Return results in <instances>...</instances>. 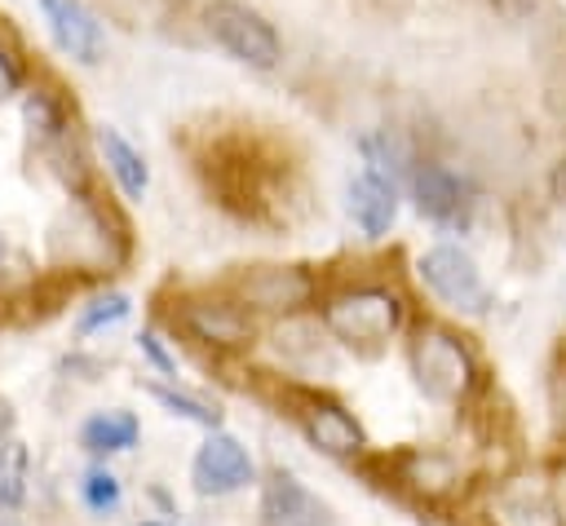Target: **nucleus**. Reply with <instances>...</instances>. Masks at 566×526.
<instances>
[{
	"label": "nucleus",
	"instance_id": "6",
	"mask_svg": "<svg viewBox=\"0 0 566 526\" xmlns=\"http://www.w3.org/2000/svg\"><path fill=\"white\" fill-rule=\"evenodd\" d=\"M177 323L190 340L208 345V349H221V354H234V349H248L256 340V323H252V309L243 301H221V296H186L177 305Z\"/></svg>",
	"mask_w": 566,
	"mask_h": 526
},
{
	"label": "nucleus",
	"instance_id": "26",
	"mask_svg": "<svg viewBox=\"0 0 566 526\" xmlns=\"http://www.w3.org/2000/svg\"><path fill=\"white\" fill-rule=\"evenodd\" d=\"M548 186H553V199L566 208V155L553 164V177H548Z\"/></svg>",
	"mask_w": 566,
	"mask_h": 526
},
{
	"label": "nucleus",
	"instance_id": "23",
	"mask_svg": "<svg viewBox=\"0 0 566 526\" xmlns=\"http://www.w3.org/2000/svg\"><path fill=\"white\" fill-rule=\"evenodd\" d=\"M80 495L93 513H111V508H119V477L111 469H88L80 482Z\"/></svg>",
	"mask_w": 566,
	"mask_h": 526
},
{
	"label": "nucleus",
	"instance_id": "24",
	"mask_svg": "<svg viewBox=\"0 0 566 526\" xmlns=\"http://www.w3.org/2000/svg\"><path fill=\"white\" fill-rule=\"evenodd\" d=\"M22 80H27L22 53L13 49V40H4V35H0V102H4V97H13V93L22 88Z\"/></svg>",
	"mask_w": 566,
	"mask_h": 526
},
{
	"label": "nucleus",
	"instance_id": "3",
	"mask_svg": "<svg viewBox=\"0 0 566 526\" xmlns=\"http://www.w3.org/2000/svg\"><path fill=\"white\" fill-rule=\"evenodd\" d=\"M402 296L394 287H380V283H354L336 296L323 301V327L349 345V349H367L376 354L389 336H398L402 327Z\"/></svg>",
	"mask_w": 566,
	"mask_h": 526
},
{
	"label": "nucleus",
	"instance_id": "30",
	"mask_svg": "<svg viewBox=\"0 0 566 526\" xmlns=\"http://www.w3.org/2000/svg\"><path fill=\"white\" fill-rule=\"evenodd\" d=\"M142 526H164V522H142Z\"/></svg>",
	"mask_w": 566,
	"mask_h": 526
},
{
	"label": "nucleus",
	"instance_id": "10",
	"mask_svg": "<svg viewBox=\"0 0 566 526\" xmlns=\"http://www.w3.org/2000/svg\"><path fill=\"white\" fill-rule=\"evenodd\" d=\"M407 186H411V199H416V212L442 230H460L469 225V212H473V190L464 177H455L447 164L438 159H416L411 172H407Z\"/></svg>",
	"mask_w": 566,
	"mask_h": 526
},
{
	"label": "nucleus",
	"instance_id": "21",
	"mask_svg": "<svg viewBox=\"0 0 566 526\" xmlns=\"http://www.w3.org/2000/svg\"><path fill=\"white\" fill-rule=\"evenodd\" d=\"M146 389H150V398H155L159 407H168L172 415H181V420H190V424H203V429H217V424H221V411H217L212 402L195 398V393H181V389H168V385H146Z\"/></svg>",
	"mask_w": 566,
	"mask_h": 526
},
{
	"label": "nucleus",
	"instance_id": "11",
	"mask_svg": "<svg viewBox=\"0 0 566 526\" xmlns=\"http://www.w3.org/2000/svg\"><path fill=\"white\" fill-rule=\"evenodd\" d=\"M292 415H296L301 433H305L318 451H327V455H336V460H354V455L367 451V433H363V424H358L336 398H323V393H296Z\"/></svg>",
	"mask_w": 566,
	"mask_h": 526
},
{
	"label": "nucleus",
	"instance_id": "16",
	"mask_svg": "<svg viewBox=\"0 0 566 526\" xmlns=\"http://www.w3.org/2000/svg\"><path fill=\"white\" fill-rule=\"evenodd\" d=\"M394 482L411 495H420L424 504H442L460 491V464L447 455V451H424V446H411L394 460H385Z\"/></svg>",
	"mask_w": 566,
	"mask_h": 526
},
{
	"label": "nucleus",
	"instance_id": "1",
	"mask_svg": "<svg viewBox=\"0 0 566 526\" xmlns=\"http://www.w3.org/2000/svg\"><path fill=\"white\" fill-rule=\"evenodd\" d=\"M208 186L217 190V203L230 208L243 221H283L279 217V186L287 190V164L265 159L261 150H252L248 137H226L217 141V150L203 164Z\"/></svg>",
	"mask_w": 566,
	"mask_h": 526
},
{
	"label": "nucleus",
	"instance_id": "13",
	"mask_svg": "<svg viewBox=\"0 0 566 526\" xmlns=\"http://www.w3.org/2000/svg\"><path fill=\"white\" fill-rule=\"evenodd\" d=\"M256 526H332V508L292 469H270L261 482Z\"/></svg>",
	"mask_w": 566,
	"mask_h": 526
},
{
	"label": "nucleus",
	"instance_id": "8",
	"mask_svg": "<svg viewBox=\"0 0 566 526\" xmlns=\"http://www.w3.org/2000/svg\"><path fill=\"white\" fill-rule=\"evenodd\" d=\"M49 248L57 265L71 270H111L119 261V252H111V221L84 199L62 212V221L49 234Z\"/></svg>",
	"mask_w": 566,
	"mask_h": 526
},
{
	"label": "nucleus",
	"instance_id": "17",
	"mask_svg": "<svg viewBox=\"0 0 566 526\" xmlns=\"http://www.w3.org/2000/svg\"><path fill=\"white\" fill-rule=\"evenodd\" d=\"M93 146H97L102 168H106L111 181L119 186V194L133 199V203H142L146 190H150V164H146V155H142L115 124H97V128H93Z\"/></svg>",
	"mask_w": 566,
	"mask_h": 526
},
{
	"label": "nucleus",
	"instance_id": "9",
	"mask_svg": "<svg viewBox=\"0 0 566 526\" xmlns=\"http://www.w3.org/2000/svg\"><path fill=\"white\" fill-rule=\"evenodd\" d=\"M478 517L482 526H566L557 495L539 477H504L486 491Z\"/></svg>",
	"mask_w": 566,
	"mask_h": 526
},
{
	"label": "nucleus",
	"instance_id": "25",
	"mask_svg": "<svg viewBox=\"0 0 566 526\" xmlns=\"http://www.w3.org/2000/svg\"><path fill=\"white\" fill-rule=\"evenodd\" d=\"M137 345H142V354H146V358H150V362H155V367H159L164 376H172V371H177L172 354H168V349L159 345V336H155V332H142V336H137Z\"/></svg>",
	"mask_w": 566,
	"mask_h": 526
},
{
	"label": "nucleus",
	"instance_id": "15",
	"mask_svg": "<svg viewBox=\"0 0 566 526\" xmlns=\"http://www.w3.org/2000/svg\"><path fill=\"white\" fill-rule=\"evenodd\" d=\"M345 208L354 217V225L367 234V239H385L398 221V181L385 177L380 168H363L349 177L345 186Z\"/></svg>",
	"mask_w": 566,
	"mask_h": 526
},
{
	"label": "nucleus",
	"instance_id": "14",
	"mask_svg": "<svg viewBox=\"0 0 566 526\" xmlns=\"http://www.w3.org/2000/svg\"><path fill=\"white\" fill-rule=\"evenodd\" d=\"M44 13V27L53 35V44L80 62V66H97L106 53V31L97 22V13L84 0H35Z\"/></svg>",
	"mask_w": 566,
	"mask_h": 526
},
{
	"label": "nucleus",
	"instance_id": "7",
	"mask_svg": "<svg viewBox=\"0 0 566 526\" xmlns=\"http://www.w3.org/2000/svg\"><path fill=\"white\" fill-rule=\"evenodd\" d=\"M318 292V278L305 265H248L234 278V301L261 314H301Z\"/></svg>",
	"mask_w": 566,
	"mask_h": 526
},
{
	"label": "nucleus",
	"instance_id": "18",
	"mask_svg": "<svg viewBox=\"0 0 566 526\" xmlns=\"http://www.w3.org/2000/svg\"><path fill=\"white\" fill-rule=\"evenodd\" d=\"M137 433H142L137 415L124 407H111V411H93L80 424V446L88 455H111V451H128L137 442Z\"/></svg>",
	"mask_w": 566,
	"mask_h": 526
},
{
	"label": "nucleus",
	"instance_id": "22",
	"mask_svg": "<svg viewBox=\"0 0 566 526\" xmlns=\"http://www.w3.org/2000/svg\"><path fill=\"white\" fill-rule=\"evenodd\" d=\"M128 314V296L124 292H102V296H93L84 309H80V336H93V332H102V327H111V323H119Z\"/></svg>",
	"mask_w": 566,
	"mask_h": 526
},
{
	"label": "nucleus",
	"instance_id": "28",
	"mask_svg": "<svg viewBox=\"0 0 566 526\" xmlns=\"http://www.w3.org/2000/svg\"><path fill=\"white\" fill-rule=\"evenodd\" d=\"M4 256H9V243H4V234H0V270H4Z\"/></svg>",
	"mask_w": 566,
	"mask_h": 526
},
{
	"label": "nucleus",
	"instance_id": "29",
	"mask_svg": "<svg viewBox=\"0 0 566 526\" xmlns=\"http://www.w3.org/2000/svg\"><path fill=\"white\" fill-rule=\"evenodd\" d=\"M0 526H18V522H13V517H4V513H0Z\"/></svg>",
	"mask_w": 566,
	"mask_h": 526
},
{
	"label": "nucleus",
	"instance_id": "19",
	"mask_svg": "<svg viewBox=\"0 0 566 526\" xmlns=\"http://www.w3.org/2000/svg\"><path fill=\"white\" fill-rule=\"evenodd\" d=\"M22 119H27V128H31L44 146L62 141L66 128H71V111H66V102H62L53 88H31L27 102H22Z\"/></svg>",
	"mask_w": 566,
	"mask_h": 526
},
{
	"label": "nucleus",
	"instance_id": "20",
	"mask_svg": "<svg viewBox=\"0 0 566 526\" xmlns=\"http://www.w3.org/2000/svg\"><path fill=\"white\" fill-rule=\"evenodd\" d=\"M27 473H31V455L18 438L0 442V513H13L27 504Z\"/></svg>",
	"mask_w": 566,
	"mask_h": 526
},
{
	"label": "nucleus",
	"instance_id": "5",
	"mask_svg": "<svg viewBox=\"0 0 566 526\" xmlns=\"http://www.w3.org/2000/svg\"><path fill=\"white\" fill-rule=\"evenodd\" d=\"M416 274L455 314H486L491 309V292L482 283L478 261L464 248H455V243H433L429 252H420Z\"/></svg>",
	"mask_w": 566,
	"mask_h": 526
},
{
	"label": "nucleus",
	"instance_id": "4",
	"mask_svg": "<svg viewBox=\"0 0 566 526\" xmlns=\"http://www.w3.org/2000/svg\"><path fill=\"white\" fill-rule=\"evenodd\" d=\"M203 31L234 62H243L252 71H274L283 57V40H279L274 22L243 0H208L203 4Z\"/></svg>",
	"mask_w": 566,
	"mask_h": 526
},
{
	"label": "nucleus",
	"instance_id": "2",
	"mask_svg": "<svg viewBox=\"0 0 566 526\" xmlns=\"http://www.w3.org/2000/svg\"><path fill=\"white\" fill-rule=\"evenodd\" d=\"M407 362L429 402L460 407L478 389V358L469 340L442 323H420L407 340Z\"/></svg>",
	"mask_w": 566,
	"mask_h": 526
},
{
	"label": "nucleus",
	"instance_id": "27",
	"mask_svg": "<svg viewBox=\"0 0 566 526\" xmlns=\"http://www.w3.org/2000/svg\"><path fill=\"white\" fill-rule=\"evenodd\" d=\"M13 424H18V415H13L9 398H0V442H4V438H13Z\"/></svg>",
	"mask_w": 566,
	"mask_h": 526
},
{
	"label": "nucleus",
	"instance_id": "12",
	"mask_svg": "<svg viewBox=\"0 0 566 526\" xmlns=\"http://www.w3.org/2000/svg\"><path fill=\"white\" fill-rule=\"evenodd\" d=\"M252 477H256V469H252L248 446L234 433H221V429H212L199 442L195 460H190V482H195L199 495H234Z\"/></svg>",
	"mask_w": 566,
	"mask_h": 526
}]
</instances>
